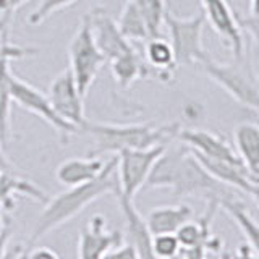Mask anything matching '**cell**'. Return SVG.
<instances>
[{"mask_svg": "<svg viewBox=\"0 0 259 259\" xmlns=\"http://www.w3.org/2000/svg\"><path fill=\"white\" fill-rule=\"evenodd\" d=\"M144 188H168L175 198L198 196L217 202L235 196L233 190L210 177L190 148L182 143L180 146H172V143L165 146L164 152L154 162Z\"/></svg>", "mask_w": 259, "mask_h": 259, "instance_id": "obj_1", "label": "cell"}, {"mask_svg": "<svg viewBox=\"0 0 259 259\" xmlns=\"http://www.w3.org/2000/svg\"><path fill=\"white\" fill-rule=\"evenodd\" d=\"M109 193H118L117 156H112L109 160H105L104 170L94 180L83 185L70 186L68 190L59 193L52 199H47L46 207L36 219V224L31 230L28 246H32L40 238H44L47 233L70 222L79 212H83L89 204H93L96 199Z\"/></svg>", "mask_w": 259, "mask_h": 259, "instance_id": "obj_2", "label": "cell"}, {"mask_svg": "<svg viewBox=\"0 0 259 259\" xmlns=\"http://www.w3.org/2000/svg\"><path fill=\"white\" fill-rule=\"evenodd\" d=\"M180 125H154V123H96L86 120L79 133L93 138V157L102 154H118L123 149H148L154 146H165L175 141Z\"/></svg>", "mask_w": 259, "mask_h": 259, "instance_id": "obj_3", "label": "cell"}, {"mask_svg": "<svg viewBox=\"0 0 259 259\" xmlns=\"http://www.w3.org/2000/svg\"><path fill=\"white\" fill-rule=\"evenodd\" d=\"M201 71L210 78L217 86H221L227 94H230L237 102L257 110L259 104V84L257 76L246 54L241 59H233L232 63H219L210 55L198 63Z\"/></svg>", "mask_w": 259, "mask_h": 259, "instance_id": "obj_4", "label": "cell"}, {"mask_svg": "<svg viewBox=\"0 0 259 259\" xmlns=\"http://www.w3.org/2000/svg\"><path fill=\"white\" fill-rule=\"evenodd\" d=\"M68 59H70L68 68L76 81V86L81 96L86 97L97 75L107 65L105 57L94 42L86 15L81 18L79 26L68 44Z\"/></svg>", "mask_w": 259, "mask_h": 259, "instance_id": "obj_5", "label": "cell"}, {"mask_svg": "<svg viewBox=\"0 0 259 259\" xmlns=\"http://www.w3.org/2000/svg\"><path fill=\"white\" fill-rule=\"evenodd\" d=\"M164 24L168 29L170 46L174 49L177 65H198L209 57L202 42L204 15L202 12L193 16H177L170 10L164 15Z\"/></svg>", "mask_w": 259, "mask_h": 259, "instance_id": "obj_6", "label": "cell"}, {"mask_svg": "<svg viewBox=\"0 0 259 259\" xmlns=\"http://www.w3.org/2000/svg\"><path fill=\"white\" fill-rule=\"evenodd\" d=\"M165 146H154L148 149H123L115 154L118 193L135 199L136 193L144 188L154 162L164 152Z\"/></svg>", "mask_w": 259, "mask_h": 259, "instance_id": "obj_7", "label": "cell"}, {"mask_svg": "<svg viewBox=\"0 0 259 259\" xmlns=\"http://www.w3.org/2000/svg\"><path fill=\"white\" fill-rule=\"evenodd\" d=\"M12 101L16 102L21 109L32 113V115L40 117L44 121H47L57 133L60 135L62 143L67 144L71 135L78 133V128L65 121L59 113L52 107L47 94L40 93L28 81L18 78L16 75H12Z\"/></svg>", "mask_w": 259, "mask_h": 259, "instance_id": "obj_8", "label": "cell"}, {"mask_svg": "<svg viewBox=\"0 0 259 259\" xmlns=\"http://www.w3.org/2000/svg\"><path fill=\"white\" fill-rule=\"evenodd\" d=\"M47 97L51 101L54 110L65 121H68L70 125L78 128L79 133L81 125L88 120L84 113V97L81 96L70 68L60 71L51 81Z\"/></svg>", "mask_w": 259, "mask_h": 259, "instance_id": "obj_9", "label": "cell"}, {"mask_svg": "<svg viewBox=\"0 0 259 259\" xmlns=\"http://www.w3.org/2000/svg\"><path fill=\"white\" fill-rule=\"evenodd\" d=\"M202 5L204 20L214 28V31L230 49L233 59H241L246 54L245 36L238 24V15L227 0H199Z\"/></svg>", "mask_w": 259, "mask_h": 259, "instance_id": "obj_10", "label": "cell"}, {"mask_svg": "<svg viewBox=\"0 0 259 259\" xmlns=\"http://www.w3.org/2000/svg\"><path fill=\"white\" fill-rule=\"evenodd\" d=\"M86 18L89 21L94 42L105 57L107 63L135 51V47L118 31L115 20L107 13L104 7H94L86 15Z\"/></svg>", "mask_w": 259, "mask_h": 259, "instance_id": "obj_11", "label": "cell"}, {"mask_svg": "<svg viewBox=\"0 0 259 259\" xmlns=\"http://www.w3.org/2000/svg\"><path fill=\"white\" fill-rule=\"evenodd\" d=\"M125 243L121 230H109L105 217L94 214L88 225L79 233L78 257L79 259H102L110 249Z\"/></svg>", "mask_w": 259, "mask_h": 259, "instance_id": "obj_12", "label": "cell"}, {"mask_svg": "<svg viewBox=\"0 0 259 259\" xmlns=\"http://www.w3.org/2000/svg\"><path fill=\"white\" fill-rule=\"evenodd\" d=\"M175 141L185 144L186 148H190L193 152L199 154V156L232 162V164H243L233 146L224 136H219L212 132L180 126L177 132Z\"/></svg>", "mask_w": 259, "mask_h": 259, "instance_id": "obj_13", "label": "cell"}, {"mask_svg": "<svg viewBox=\"0 0 259 259\" xmlns=\"http://www.w3.org/2000/svg\"><path fill=\"white\" fill-rule=\"evenodd\" d=\"M39 49L36 47H23V46H10L8 51L0 57V141L4 148L8 146L10 140V112H12V70L10 62L28 59V57L37 55Z\"/></svg>", "mask_w": 259, "mask_h": 259, "instance_id": "obj_14", "label": "cell"}, {"mask_svg": "<svg viewBox=\"0 0 259 259\" xmlns=\"http://www.w3.org/2000/svg\"><path fill=\"white\" fill-rule=\"evenodd\" d=\"M193 156L198 159V162L204 167L206 172L210 177H214L217 182L224 183L232 190H238L245 194H249L253 199H257L259 178H254L251 175L249 170L243 164H232V162H225V160L209 159L204 156H199L196 152H193Z\"/></svg>", "mask_w": 259, "mask_h": 259, "instance_id": "obj_15", "label": "cell"}, {"mask_svg": "<svg viewBox=\"0 0 259 259\" xmlns=\"http://www.w3.org/2000/svg\"><path fill=\"white\" fill-rule=\"evenodd\" d=\"M115 198L118 201V206L125 219V233L128 245L133 246L140 259H156L152 253V235L146 225L144 217L138 212L135 207L133 199L123 196L121 193H117Z\"/></svg>", "mask_w": 259, "mask_h": 259, "instance_id": "obj_16", "label": "cell"}, {"mask_svg": "<svg viewBox=\"0 0 259 259\" xmlns=\"http://www.w3.org/2000/svg\"><path fill=\"white\" fill-rule=\"evenodd\" d=\"M143 59L146 65L152 70L154 79L160 83H170L178 68L174 49L164 37H151L146 40Z\"/></svg>", "mask_w": 259, "mask_h": 259, "instance_id": "obj_17", "label": "cell"}, {"mask_svg": "<svg viewBox=\"0 0 259 259\" xmlns=\"http://www.w3.org/2000/svg\"><path fill=\"white\" fill-rule=\"evenodd\" d=\"M16 196H28L46 204L47 194L26 178L18 177L15 172L0 174V212H10L15 209Z\"/></svg>", "mask_w": 259, "mask_h": 259, "instance_id": "obj_18", "label": "cell"}, {"mask_svg": "<svg viewBox=\"0 0 259 259\" xmlns=\"http://www.w3.org/2000/svg\"><path fill=\"white\" fill-rule=\"evenodd\" d=\"M105 160L101 157H86V159H68L57 167L55 177L63 186H76L94 180L104 170Z\"/></svg>", "mask_w": 259, "mask_h": 259, "instance_id": "obj_19", "label": "cell"}, {"mask_svg": "<svg viewBox=\"0 0 259 259\" xmlns=\"http://www.w3.org/2000/svg\"><path fill=\"white\" fill-rule=\"evenodd\" d=\"M194 215L191 206L177 204V206H159L151 209L144 217L146 225L151 235L159 233H175L183 224L191 221Z\"/></svg>", "mask_w": 259, "mask_h": 259, "instance_id": "obj_20", "label": "cell"}, {"mask_svg": "<svg viewBox=\"0 0 259 259\" xmlns=\"http://www.w3.org/2000/svg\"><path fill=\"white\" fill-rule=\"evenodd\" d=\"M107 65L110 67L113 81H115L121 89H128L135 81L143 79V78L154 79L152 70L146 65L144 59L140 55V52H138L136 49L133 52L121 55L118 59L109 62Z\"/></svg>", "mask_w": 259, "mask_h": 259, "instance_id": "obj_21", "label": "cell"}, {"mask_svg": "<svg viewBox=\"0 0 259 259\" xmlns=\"http://www.w3.org/2000/svg\"><path fill=\"white\" fill-rule=\"evenodd\" d=\"M235 151L254 178H259V128L256 123H241L233 133Z\"/></svg>", "mask_w": 259, "mask_h": 259, "instance_id": "obj_22", "label": "cell"}, {"mask_svg": "<svg viewBox=\"0 0 259 259\" xmlns=\"http://www.w3.org/2000/svg\"><path fill=\"white\" fill-rule=\"evenodd\" d=\"M219 207H222L225 212L233 219V222L237 224L238 229L241 230L243 237L246 238L248 245L259 249V227H257L256 219L249 214L245 202L240 201L237 196H230L219 202Z\"/></svg>", "mask_w": 259, "mask_h": 259, "instance_id": "obj_23", "label": "cell"}, {"mask_svg": "<svg viewBox=\"0 0 259 259\" xmlns=\"http://www.w3.org/2000/svg\"><path fill=\"white\" fill-rule=\"evenodd\" d=\"M115 23H117L118 31L128 40L146 42V40L149 39V31H148V26H146V21L143 18L140 8L136 7L133 0H126Z\"/></svg>", "mask_w": 259, "mask_h": 259, "instance_id": "obj_24", "label": "cell"}, {"mask_svg": "<svg viewBox=\"0 0 259 259\" xmlns=\"http://www.w3.org/2000/svg\"><path fill=\"white\" fill-rule=\"evenodd\" d=\"M136 7L140 8L146 26L151 37H159L162 26H164V15L167 12L165 0H133Z\"/></svg>", "mask_w": 259, "mask_h": 259, "instance_id": "obj_25", "label": "cell"}, {"mask_svg": "<svg viewBox=\"0 0 259 259\" xmlns=\"http://www.w3.org/2000/svg\"><path fill=\"white\" fill-rule=\"evenodd\" d=\"M180 249L175 233L152 235V253L156 259H175L180 254Z\"/></svg>", "mask_w": 259, "mask_h": 259, "instance_id": "obj_26", "label": "cell"}, {"mask_svg": "<svg viewBox=\"0 0 259 259\" xmlns=\"http://www.w3.org/2000/svg\"><path fill=\"white\" fill-rule=\"evenodd\" d=\"M76 2H79V0H40L39 7L29 13L28 23L32 24V26H39V24H42L51 15L63 10V8H68Z\"/></svg>", "mask_w": 259, "mask_h": 259, "instance_id": "obj_27", "label": "cell"}, {"mask_svg": "<svg viewBox=\"0 0 259 259\" xmlns=\"http://www.w3.org/2000/svg\"><path fill=\"white\" fill-rule=\"evenodd\" d=\"M238 24L241 31H246V34L254 44L259 40V8H257V0H249L248 5V13L245 18L238 16Z\"/></svg>", "mask_w": 259, "mask_h": 259, "instance_id": "obj_28", "label": "cell"}, {"mask_svg": "<svg viewBox=\"0 0 259 259\" xmlns=\"http://www.w3.org/2000/svg\"><path fill=\"white\" fill-rule=\"evenodd\" d=\"M13 13H4L0 15V57H2L8 47H10V39H8V26H10Z\"/></svg>", "mask_w": 259, "mask_h": 259, "instance_id": "obj_29", "label": "cell"}, {"mask_svg": "<svg viewBox=\"0 0 259 259\" xmlns=\"http://www.w3.org/2000/svg\"><path fill=\"white\" fill-rule=\"evenodd\" d=\"M102 259H140V257H138L133 246H130L128 243H123V245L110 249Z\"/></svg>", "mask_w": 259, "mask_h": 259, "instance_id": "obj_30", "label": "cell"}, {"mask_svg": "<svg viewBox=\"0 0 259 259\" xmlns=\"http://www.w3.org/2000/svg\"><path fill=\"white\" fill-rule=\"evenodd\" d=\"M227 256H229V259H257L259 257L257 249L248 245V243H241L232 256L230 254H227Z\"/></svg>", "mask_w": 259, "mask_h": 259, "instance_id": "obj_31", "label": "cell"}, {"mask_svg": "<svg viewBox=\"0 0 259 259\" xmlns=\"http://www.w3.org/2000/svg\"><path fill=\"white\" fill-rule=\"evenodd\" d=\"M180 256L182 259H206L207 256V249L204 246H193V248H185L180 249Z\"/></svg>", "mask_w": 259, "mask_h": 259, "instance_id": "obj_32", "label": "cell"}, {"mask_svg": "<svg viewBox=\"0 0 259 259\" xmlns=\"http://www.w3.org/2000/svg\"><path fill=\"white\" fill-rule=\"evenodd\" d=\"M29 0H0V15L4 13H13L16 8H20Z\"/></svg>", "mask_w": 259, "mask_h": 259, "instance_id": "obj_33", "label": "cell"}, {"mask_svg": "<svg viewBox=\"0 0 259 259\" xmlns=\"http://www.w3.org/2000/svg\"><path fill=\"white\" fill-rule=\"evenodd\" d=\"M28 259H60V257L57 256L55 251L49 249V248H36L31 251Z\"/></svg>", "mask_w": 259, "mask_h": 259, "instance_id": "obj_34", "label": "cell"}, {"mask_svg": "<svg viewBox=\"0 0 259 259\" xmlns=\"http://www.w3.org/2000/svg\"><path fill=\"white\" fill-rule=\"evenodd\" d=\"M5 148L2 141H0V174H8V172H15V167L10 160H8V157L5 156Z\"/></svg>", "mask_w": 259, "mask_h": 259, "instance_id": "obj_35", "label": "cell"}, {"mask_svg": "<svg viewBox=\"0 0 259 259\" xmlns=\"http://www.w3.org/2000/svg\"><path fill=\"white\" fill-rule=\"evenodd\" d=\"M23 253H24V248L21 245H12V246H8L7 253L4 254L2 259H21Z\"/></svg>", "mask_w": 259, "mask_h": 259, "instance_id": "obj_36", "label": "cell"}, {"mask_svg": "<svg viewBox=\"0 0 259 259\" xmlns=\"http://www.w3.org/2000/svg\"><path fill=\"white\" fill-rule=\"evenodd\" d=\"M221 259H229V256H225V257H221Z\"/></svg>", "mask_w": 259, "mask_h": 259, "instance_id": "obj_37", "label": "cell"}, {"mask_svg": "<svg viewBox=\"0 0 259 259\" xmlns=\"http://www.w3.org/2000/svg\"><path fill=\"white\" fill-rule=\"evenodd\" d=\"M175 259H182V257H180V256H177V257H175Z\"/></svg>", "mask_w": 259, "mask_h": 259, "instance_id": "obj_38", "label": "cell"}]
</instances>
